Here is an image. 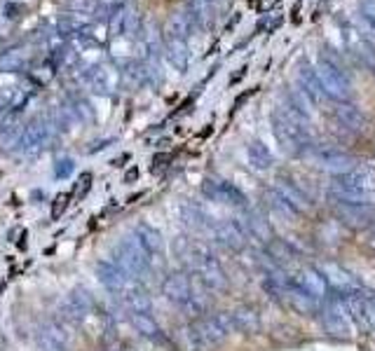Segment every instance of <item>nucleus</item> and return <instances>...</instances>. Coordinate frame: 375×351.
<instances>
[{"label": "nucleus", "mask_w": 375, "mask_h": 351, "mask_svg": "<svg viewBox=\"0 0 375 351\" xmlns=\"http://www.w3.org/2000/svg\"><path fill=\"white\" fill-rule=\"evenodd\" d=\"M375 190V178L371 171L356 169L342 176H333V183L329 188V195L333 204H347V206H369L371 193Z\"/></svg>", "instance_id": "obj_1"}, {"label": "nucleus", "mask_w": 375, "mask_h": 351, "mask_svg": "<svg viewBox=\"0 0 375 351\" xmlns=\"http://www.w3.org/2000/svg\"><path fill=\"white\" fill-rule=\"evenodd\" d=\"M302 122H305V119H302L300 115H296L289 108L277 110V113L273 115V131H275L277 141L282 143V148L286 150V153L300 155L302 150L310 148V136H307Z\"/></svg>", "instance_id": "obj_2"}, {"label": "nucleus", "mask_w": 375, "mask_h": 351, "mask_svg": "<svg viewBox=\"0 0 375 351\" xmlns=\"http://www.w3.org/2000/svg\"><path fill=\"white\" fill-rule=\"evenodd\" d=\"M233 318L228 312L213 314V316H199L197 321L190 325V340L197 349H209L221 345L223 340L233 333Z\"/></svg>", "instance_id": "obj_3"}, {"label": "nucleus", "mask_w": 375, "mask_h": 351, "mask_svg": "<svg viewBox=\"0 0 375 351\" xmlns=\"http://www.w3.org/2000/svg\"><path fill=\"white\" fill-rule=\"evenodd\" d=\"M315 70H317V77H319V82H322V90L326 97L333 101H340V103L349 99L352 85H349V80L342 73V68L338 66L336 59L329 57V54H319Z\"/></svg>", "instance_id": "obj_4"}, {"label": "nucleus", "mask_w": 375, "mask_h": 351, "mask_svg": "<svg viewBox=\"0 0 375 351\" xmlns=\"http://www.w3.org/2000/svg\"><path fill=\"white\" fill-rule=\"evenodd\" d=\"M115 258H117L115 265L122 269L127 276H134V279L146 274L150 269V260H153L150 258V253L143 249L141 239L137 234H130L120 242Z\"/></svg>", "instance_id": "obj_5"}, {"label": "nucleus", "mask_w": 375, "mask_h": 351, "mask_svg": "<svg viewBox=\"0 0 375 351\" xmlns=\"http://www.w3.org/2000/svg\"><path fill=\"white\" fill-rule=\"evenodd\" d=\"M193 265H195V272L199 276V281H202L209 291H216L223 293L228 288V276H226V269L221 267L218 258L213 255L206 246L197 244L193 249Z\"/></svg>", "instance_id": "obj_6"}, {"label": "nucleus", "mask_w": 375, "mask_h": 351, "mask_svg": "<svg viewBox=\"0 0 375 351\" xmlns=\"http://www.w3.org/2000/svg\"><path fill=\"white\" fill-rule=\"evenodd\" d=\"M349 321H352V316H349L347 300H345V295L338 293L336 298H331L322 309L324 330L333 335V338L345 340V338H349Z\"/></svg>", "instance_id": "obj_7"}, {"label": "nucleus", "mask_w": 375, "mask_h": 351, "mask_svg": "<svg viewBox=\"0 0 375 351\" xmlns=\"http://www.w3.org/2000/svg\"><path fill=\"white\" fill-rule=\"evenodd\" d=\"M54 129H57V122H54L52 113L38 115L36 119H31L19 136V150H23V153H36V150H40L52 139Z\"/></svg>", "instance_id": "obj_8"}, {"label": "nucleus", "mask_w": 375, "mask_h": 351, "mask_svg": "<svg viewBox=\"0 0 375 351\" xmlns=\"http://www.w3.org/2000/svg\"><path fill=\"white\" fill-rule=\"evenodd\" d=\"M87 85L92 87L94 94H101V97H110L117 85H120V68L113 63H97V66L90 68V73L85 75Z\"/></svg>", "instance_id": "obj_9"}, {"label": "nucleus", "mask_w": 375, "mask_h": 351, "mask_svg": "<svg viewBox=\"0 0 375 351\" xmlns=\"http://www.w3.org/2000/svg\"><path fill=\"white\" fill-rule=\"evenodd\" d=\"M202 193L204 197H209L211 202L230 204V206H246V197L242 195V190H237L233 183L221 180V178H206L202 183Z\"/></svg>", "instance_id": "obj_10"}, {"label": "nucleus", "mask_w": 375, "mask_h": 351, "mask_svg": "<svg viewBox=\"0 0 375 351\" xmlns=\"http://www.w3.org/2000/svg\"><path fill=\"white\" fill-rule=\"evenodd\" d=\"M342 40H345L347 50H349V54H352L354 59H359L361 63H366V66L375 68V50H373V43H371V40H366L361 33H359L356 26H352V23H345V26H342Z\"/></svg>", "instance_id": "obj_11"}, {"label": "nucleus", "mask_w": 375, "mask_h": 351, "mask_svg": "<svg viewBox=\"0 0 375 351\" xmlns=\"http://www.w3.org/2000/svg\"><path fill=\"white\" fill-rule=\"evenodd\" d=\"M322 274L326 276V281H329L331 288H336L340 295H354L361 291V286H359L354 274L347 272L345 267H340L338 262H324Z\"/></svg>", "instance_id": "obj_12"}, {"label": "nucleus", "mask_w": 375, "mask_h": 351, "mask_svg": "<svg viewBox=\"0 0 375 351\" xmlns=\"http://www.w3.org/2000/svg\"><path fill=\"white\" fill-rule=\"evenodd\" d=\"M293 284L305 291L307 295H312L317 302L326 300V295H329V281H326V276L315 267H302Z\"/></svg>", "instance_id": "obj_13"}, {"label": "nucleus", "mask_w": 375, "mask_h": 351, "mask_svg": "<svg viewBox=\"0 0 375 351\" xmlns=\"http://www.w3.org/2000/svg\"><path fill=\"white\" fill-rule=\"evenodd\" d=\"M92 309V298L87 295V291L78 288L73 291V295H68L61 305V318L63 321H70V323H80L83 318L90 314Z\"/></svg>", "instance_id": "obj_14"}, {"label": "nucleus", "mask_w": 375, "mask_h": 351, "mask_svg": "<svg viewBox=\"0 0 375 351\" xmlns=\"http://www.w3.org/2000/svg\"><path fill=\"white\" fill-rule=\"evenodd\" d=\"M213 237L230 251H242L246 246V230L237 220H223L213 227Z\"/></svg>", "instance_id": "obj_15"}, {"label": "nucleus", "mask_w": 375, "mask_h": 351, "mask_svg": "<svg viewBox=\"0 0 375 351\" xmlns=\"http://www.w3.org/2000/svg\"><path fill=\"white\" fill-rule=\"evenodd\" d=\"M275 193L282 197L286 204H291L298 213H307L310 209H312V202H310V197L302 193L296 183L289 180V178H277Z\"/></svg>", "instance_id": "obj_16"}, {"label": "nucleus", "mask_w": 375, "mask_h": 351, "mask_svg": "<svg viewBox=\"0 0 375 351\" xmlns=\"http://www.w3.org/2000/svg\"><path fill=\"white\" fill-rule=\"evenodd\" d=\"M162 293L167 295V300L174 302V305L186 307L190 300V276L183 272H171L164 279Z\"/></svg>", "instance_id": "obj_17"}, {"label": "nucleus", "mask_w": 375, "mask_h": 351, "mask_svg": "<svg viewBox=\"0 0 375 351\" xmlns=\"http://www.w3.org/2000/svg\"><path fill=\"white\" fill-rule=\"evenodd\" d=\"M319 164H322L324 171H329L333 176H342L356 169V159L345 153H338V150H324V153H319Z\"/></svg>", "instance_id": "obj_18"}, {"label": "nucleus", "mask_w": 375, "mask_h": 351, "mask_svg": "<svg viewBox=\"0 0 375 351\" xmlns=\"http://www.w3.org/2000/svg\"><path fill=\"white\" fill-rule=\"evenodd\" d=\"M164 57H167V61H169L174 68L181 70V73H186L188 63H190V54H188L186 40L164 36Z\"/></svg>", "instance_id": "obj_19"}, {"label": "nucleus", "mask_w": 375, "mask_h": 351, "mask_svg": "<svg viewBox=\"0 0 375 351\" xmlns=\"http://www.w3.org/2000/svg\"><path fill=\"white\" fill-rule=\"evenodd\" d=\"M97 276L110 293H125L127 274L115 265V262H106V260L99 262V265H97Z\"/></svg>", "instance_id": "obj_20"}, {"label": "nucleus", "mask_w": 375, "mask_h": 351, "mask_svg": "<svg viewBox=\"0 0 375 351\" xmlns=\"http://www.w3.org/2000/svg\"><path fill=\"white\" fill-rule=\"evenodd\" d=\"M230 318H233V328L239 333H246V335H253L260 330V316H258V309L253 307H237L235 312H230Z\"/></svg>", "instance_id": "obj_21"}, {"label": "nucleus", "mask_w": 375, "mask_h": 351, "mask_svg": "<svg viewBox=\"0 0 375 351\" xmlns=\"http://www.w3.org/2000/svg\"><path fill=\"white\" fill-rule=\"evenodd\" d=\"M336 117H338V122L349 131H364L366 129V115L354 106V103L342 101L336 108Z\"/></svg>", "instance_id": "obj_22"}, {"label": "nucleus", "mask_w": 375, "mask_h": 351, "mask_svg": "<svg viewBox=\"0 0 375 351\" xmlns=\"http://www.w3.org/2000/svg\"><path fill=\"white\" fill-rule=\"evenodd\" d=\"M298 77H300V90L305 92L310 99H312V103L322 101L326 97L324 90H322V82H319V77H317L315 66H310V63H302L300 70H298Z\"/></svg>", "instance_id": "obj_23"}, {"label": "nucleus", "mask_w": 375, "mask_h": 351, "mask_svg": "<svg viewBox=\"0 0 375 351\" xmlns=\"http://www.w3.org/2000/svg\"><path fill=\"white\" fill-rule=\"evenodd\" d=\"M359 26L356 31L366 40L375 43V0H359Z\"/></svg>", "instance_id": "obj_24"}, {"label": "nucleus", "mask_w": 375, "mask_h": 351, "mask_svg": "<svg viewBox=\"0 0 375 351\" xmlns=\"http://www.w3.org/2000/svg\"><path fill=\"white\" fill-rule=\"evenodd\" d=\"M213 12H216V5L211 0H188V14L193 17L197 28H209L213 23Z\"/></svg>", "instance_id": "obj_25"}, {"label": "nucleus", "mask_w": 375, "mask_h": 351, "mask_svg": "<svg viewBox=\"0 0 375 351\" xmlns=\"http://www.w3.org/2000/svg\"><path fill=\"white\" fill-rule=\"evenodd\" d=\"M336 215L352 227H364L371 222V213L366 206H347V204H336Z\"/></svg>", "instance_id": "obj_26"}, {"label": "nucleus", "mask_w": 375, "mask_h": 351, "mask_svg": "<svg viewBox=\"0 0 375 351\" xmlns=\"http://www.w3.org/2000/svg\"><path fill=\"white\" fill-rule=\"evenodd\" d=\"M193 26H195V21L188 14V10H179V12L171 14L169 21H167V33L164 36H171V38H179V40H188Z\"/></svg>", "instance_id": "obj_27"}, {"label": "nucleus", "mask_w": 375, "mask_h": 351, "mask_svg": "<svg viewBox=\"0 0 375 351\" xmlns=\"http://www.w3.org/2000/svg\"><path fill=\"white\" fill-rule=\"evenodd\" d=\"M246 159H249V164L256 171H268L270 166H273V153H270L260 141H251L249 146H246Z\"/></svg>", "instance_id": "obj_28"}, {"label": "nucleus", "mask_w": 375, "mask_h": 351, "mask_svg": "<svg viewBox=\"0 0 375 351\" xmlns=\"http://www.w3.org/2000/svg\"><path fill=\"white\" fill-rule=\"evenodd\" d=\"M132 323H134V328H137L146 340H153V342H162L164 340L162 328H159L157 321L150 314H141V312L132 314Z\"/></svg>", "instance_id": "obj_29"}, {"label": "nucleus", "mask_w": 375, "mask_h": 351, "mask_svg": "<svg viewBox=\"0 0 375 351\" xmlns=\"http://www.w3.org/2000/svg\"><path fill=\"white\" fill-rule=\"evenodd\" d=\"M134 234L141 239L143 249L150 253V258H153V255H159V251H162V237H159L155 227H150L148 222H139L137 230H134Z\"/></svg>", "instance_id": "obj_30"}, {"label": "nucleus", "mask_w": 375, "mask_h": 351, "mask_svg": "<svg viewBox=\"0 0 375 351\" xmlns=\"http://www.w3.org/2000/svg\"><path fill=\"white\" fill-rule=\"evenodd\" d=\"M284 295H289V300H291V305L298 309L300 314H312V309L319 305V302L312 298V295H307L302 288H298L296 284H291L289 288H286Z\"/></svg>", "instance_id": "obj_31"}, {"label": "nucleus", "mask_w": 375, "mask_h": 351, "mask_svg": "<svg viewBox=\"0 0 375 351\" xmlns=\"http://www.w3.org/2000/svg\"><path fill=\"white\" fill-rule=\"evenodd\" d=\"M312 99L307 97L302 90H291L289 92V103H286V108L293 110L296 115H300L302 119H307L310 115H312Z\"/></svg>", "instance_id": "obj_32"}, {"label": "nucleus", "mask_w": 375, "mask_h": 351, "mask_svg": "<svg viewBox=\"0 0 375 351\" xmlns=\"http://www.w3.org/2000/svg\"><path fill=\"white\" fill-rule=\"evenodd\" d=\"M125 302L132 309V314H150V298L141 288L137 291H125Z\"/></svg>", "instance_id": "obj_33"}, {"label": "nucleus", "mask_w": 375, "mask_h": 351, "mask_svg": "<svg viewBox=\"0 0 375 351\" xmlns=\"http://www.w3.org/2000/svg\"><path fill=\"white\" fill-rule=\"evenodd\" d=\"M23 66H26V57L21 54V50L0 54V70H21Z\"/></svg>", "instance_id": "obj_34"}, {"label": "nucleus", "mask_w": 375, "mask_h": 351, "mask_svg": "<svg viewBox=\"0 0 375 351\" xmlns=\"http://www.w3.org/2000/svg\"><path fill=\"white\" fill-rule=\"evenodd\" d=\"M19 103H26V97H21L19 90H14V87L0 90V110H12V108H17Z\"/></svg>", "instance_id": "obj_35"}, {"label": "nucleus", "mask_w": 375, "mask_h": 351, "mask_svg": "<svg viewBox=\"0 0 375 351\" xmlns=\"http://www.w3.org/2000/svg\"><path fill=\"white\" fill-rule=\"evenodd\" d=\"M268 202H270V209L277 211L279 215H282V218H293V215L298 213L291 204H286L284 199L275 193V190H270V193H268Z\"/></svg>", "instance_id": "obj_36"}, {"label": "nucleus", "mask_w": 375, "mask_h": 351, "mask_svg": "<svg viewBox=\"0 0 375 351\" xmlns=\"http://www.w3.org/2000/svg\"><path fill=\"white\" fill-rule=\"evenodd\" d=\"M249 225H251V232L256 234V239H260V242H270V225H268V220H263L260 215L251 213L249 215Z\"/></svg>", "instance_id": "obj_37"}, {"label": "nucleus", "mask_w": 375, "mask_h": 351, "mask_svg": "<svg viewBox=\"0 0 375 351\" xmlns=\"http://www.w3.org/2000/svg\"><path fill=\"white\" fill-rule=\"evenodd\" d=\"M38 345L43 347V351H66V342L52 338V335H47L43 330L38 335Z\"/></svg>", "instance_id": "obj_38"}, {"label": "nucleus", "mask_w": 375, "mask_h": 351, "mask_svg": "<svg viewBox=\"0 0 375 351\" xmlns=\"http://www.w3.org/2000/svg\"><path fill=\"white\" fill-rule=\"evenodd\" d=\"M73 171H75V162L70 157H61L57 159V164H54V176H57V178H70Z\"/></svg>", "instance_id": "obj_39"}, {"label": "nucleus", "mask_w": 375, "mask_h": 351, "mask_svg": "<svg viewBox=\"0 0 375 351\" xmlns=\"http://www.w3.org/2000/svg\"><path fill=\"white\" fill-rule=\"evenodd\" d=\"M70 108L75 110V115H78L80 122H83V119H92V117H94L92 106H90V103H87L85 99H73V103H70Z\"/></svg>", "instance_id": "obj_40"}, {"label": "nucleus", "mask_w": 375, "mask_h": 351, "mask_svg": "<svg viewBox=\"0 0 375 351\" xmlns=\"http://www.w3.org/2000/svg\"><path fill=\"white\" fill-rule=\"evenodd\" d=\"M68 199H70L68 193H63V195H57V197H54V202H52V218H54V220L61 218V213L66 211Z\"/></svg>", "instance_id": "obj_41"}, {"label": "nucleus", "mask_w": 375, "mask_h": 351, "mask_svg": "<svg viewBox=\"0 0 375 351\" xmlns=\"http://www.w3.org/2000/svg\"><path fill=\"white\" fill-rule=\"evenodd\" d=\"M80 183H83V188H78V195L85 197V193H87V190H90V185H92V173H83V178H80Z\"/></svg>", "instance_id": "obj_42"}, {"label": "nucleus", "mask_w": 375, "mask_h": 351, "mask_svg": "<svg viewBox=\"0 0 375 351\" xmlns=\"http://www.w3.org/2000/svg\"><path fill=\"white\" fill-rule=\"evenodd\" d=\"M282 0H258V10L260 12H270V10H275V5H279Z\"/></svg>", "instance_id": "obj_43"}, {"label": "nucleus", "mask_w": 375, "mask_h": 351, "mask_svg": "<svg viewBox=\"0 0 375 351\" xmlns=\"http://www.w3.org/2000/svg\"><path fill=\"white\" fill-rule=\"evenodd\" d=\"M137 176H139V169H130V171H127V176H125V183H132Z\"/></svg>", "instance_id": "obj_44"}, {"label": "nucleus", "mask_w": 375, "mask_h": 351, "mask_svg": "<svg viewBox=\"0 0 375 351\" xmlns=\"http://www.w3.org/2000/svg\"><path fill=\"white\" fill-rule=\"evenodd\" d=\"M113 3H117V5H122V3H125V0H113Z\"/></svg>", "instance_id": "obj_45"}]
</instances>
